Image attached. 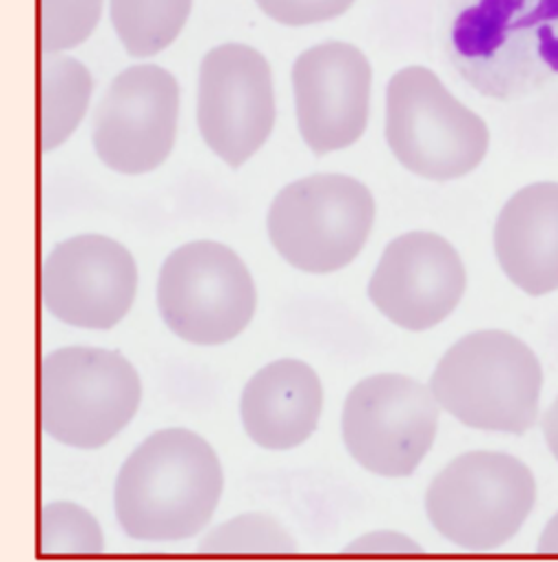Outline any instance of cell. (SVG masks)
<instances>
[{"mask_svg": "<svg viewBox=\"0 0 558 562\" xmlns=\"http://www.w3.org/2000/svg\"><path fill=\"white\" fill-rule=\"evenodd\" d=\"M92 94L88 68L68 55H44L42 61V150L68 140L86 116Z\"/></svg>", "mask_w": 558, "mask_h": 562, "instance_id": "e0dca14e", "label": "cell"}, {"mask_svg": "<svg viewBox=\"0 0 558 562\" xmlns=\"http://www.w3.org/2000/svg\"><path fill=\"white\" fill-rule=\"evenodd\" d=\"M138 290L134 256L116 240L83 234L59 243L42 265V303L57 321L83 329L119 325Z\"/></svg>", "mask_w": 558, "mask_h": 562, "instance_id": "7c38bea8", "label": "cell"}, {"mask_svg": "<svg viewBox=\"0 0 558 562\" xmlns=\"http://www.w3.org/2000/svg\"><path fill=\"white\" fill-rule=\"evenodd\" d=\"M179 86L153 64L123 70L103 94L92 142L99 159L121 175H144L166 161L175 146Z\"/></svg>", "mask_w": 558, "mask_h": 562, "instance_id": "8fae6325", "label": "cell"}, {"mask_svg": "<svg viewBox=\"0 0 558 562\" xmlns=\"http://www.w3.org/2000/svg\"><path fill=\"white\" fill-rule=\"evenodd\" d=\"M465 285V265L454 245L432 232H411L384 249L369 299L398 327L425 331L456 310Z\"/></svg>", "mask_w": 558, "mask_h": 562, "instance_id": "5bb4252c", "label": "cell"}, {"mask_svg": "<svg viewBox=\"0 0 558 562\" xmlns=\"http://www.w3.org/2000/svg\"><path fill=\"white\" fill-rule=\"evenodd\" d=\"M544 371L535 351L509 331L482 329L454 342L429 389L454 419L487 431L524 434L539 415Z\"/></svg>", "mask_w": 558, "mask_h": 562, "instance_id": "3957f363", "label": "cell"}, {"mask_svg": "<svg viewBox=\"0 0 558 562\" xmlns=\"http://www.w3.org/2000/svg\"><path fill=\"white\" fill-rule=\"evenodd\" d=\"M103 0H42V53L57 55L83 44L99 24Z\"/></svg>", "mask_w": 558, "mask_h": 562, "instance_id": "44dd1931", "label": "cell"}, {"mask_svg": "<svg viewBox=\"0 0 558 562\" xmlns=\"http://www.w3.org/2000/svg\"><path fill=\"white\" fill-rule=\"evenodd\" d=\"M387 142L406 170L451 181L480 166L489 150V130L432 70L409 66L387 88Z\"/></svg>", "mask_w": 558, "mask_h": 562, "instance_id": "52a82bcc", "label": "cell"}, {"mask_svg": "<svg viewBox=\"0 0 558 562\" xmlns=\"http://www.w3.org/2000/svg\"><path fill=\"white\" fill-rule=\"evenodd\" d=\"M223 495L216 451L186 427L150 434L123 462L114 484L121 528L136 541L172 543L199 535Z\"/></svg>", "mask_w": 558, "mask_h": 562, "instance_id": "7a4b0ae2", "label": "cell"}, {"mask_svg": "<svg viewBox=\"0 0 558 562\" xmlns=\"http://www.w3.org/2000/svg\"><path fill=\"white\" fill-rule=\"evenodd\" d=\"M347 552H373V554H382V552H421L409 537L404 535H393V532H376L369 537L358 539L354 546L347 548Z\"/></svg>", "mask_w": 558, "mask_h": 562, "instance_id": "603a6c76", "label": "cell"}, {"mask_svg": "<svg viewBox=\"0 0 558 562\" xmlns=\"http://www.w3.org/2000/svg\"><path fill=\"white\" fill-rule=\"evenodd\" d=\"M495 256L504 276L533 296L558 290V183L515 192L495 223Z\"/></svg>", "mask_w": 558, "mask_h": 562, "instance_id": "2e32d148", "label": "cell"}, {"mask_svg": "<svg viewBox=\"0 0 558 562\" xmlns=\"http://www.w3.org/2000/svg\"><path fill=\"white\" fill-rule=\"evenodd\" d=\"M256 303L249 269L221 243H188L161 265L157 310L166 327L186 342L214 347L234 340L252 323Z\"/></svg>", "mask_w": 558, "mask_h": 562, "instance_id": "ba28073f", "label": "cell"}, {"mask_svg": "<svg viewBox=\"0 0 558 562\" xmlns=\"http://www.w3.org/2000/svg\"><path fill=\"white\" fill-rule=\"evenodd\" d=\"M323 386L310 364L281 358L263 367L241 395V422L263 449L286 451L305 442L319 425Z\"/></svg>", "mask_w": 558, "mask_h": 562, "instance_id": "9a60e30c", "label": "cell"}, {"mask_svg": "<svg viewBox=\"0 0 558 562\" xmlns=\"http://www.w3.org/2000/svg\"><path fill=\"white\" fill-rule=\"evenodd\" d=\"M203 554H292L297 546L286 528L269 515H241L214 528L201 543Z\"/></svg>", "mask_w": 558, "mask_h": 562, "instance_id": "d6986e66", "label": "cell"}, {"mask_svg": "<svg viewBox=\"0 0 558 562\" xmlns=\"http://www.w3.org/2000/svg\"><path fill=\"white\" fill-rule=\"evenodd\" d=\"M142 384L119 351L64 347L42 360L40 422L46 436L75 449H99L138 413Z\"/></svg>", "mask_w": 558, "mask_h": 562, "instance_id": "5b68a950", "label": "cell"}, {"mask_svg": "<svg viewBox=\"0 0 558 562\" xmlns=\"http://www.w3.org/2000/svg\"><path fill=\"white\" fill-rule=\"evenodd\" d=\"M197 123L203 142L241 168L269 140L276 125L271 66L247 44H221L199 68Z\"/></svg>", "mask_w": 558, "mask_h": 562, "instance_id": "30bf717a", "label": "cell"}, {"mask_svg": "<svg viewBox=\"0 0 558 562\" xmlns=\"http://www.w3.org/2000/svg\"><path fill=\"white\" fill-rule=\"evenodd\" d=\"M192 0H110L114 31L132 57H150L181 33Z\"/></svg>", "mask_w": 558, "mask_h": 562, "instance_id": "ac0fdd59", "label": "cell"}, {"mask_svg": "<svg viewBox=\"0 0 558 562\" xmlns=\"http://www.w3.org/2000/svg\"><path fill=\"white\" fill-rule=\"evenodd\" d=\"M542 425H544V436H546L548 449L553 451V456L558 460V397L557 402L553 404V408L546 413Z\"/></svg>", "mask_w": 558, "mask_h": 562, "instance_id": "cb8c5ba5", "label": "cell"}, {"mask_svg": "<svg viewBox=\"0 0 558 562\" xmlns=\"http://www.w3.org/2000/svg\"><path fill=\"white\" fill-rule=\"evenodd\" d=\"M533 471L502 451H469L454 458L429 484L425 513L432 528L467 552L509 543L535 508Z\"/></svg>", "mask_w": 558, "mask_h": 562, "instance_id": "277c9868", "label": "cell"}, {"mask_svg": "<svg viewBox=\"0 0 558 562\" xmlns=\"http://www.w3.org/2000/svg\"><path fill=\"white\" fill-rule=\"evenodd\" d=\"M539 552L542 554H558V513L546 526L542 539H539Z\"/></svg>", "mask_w": 558, "mask_h": 562, "instance_id": "d4e9b609", "label": "cell"}, {"mask_svg": "<svg viewBox=\"0 0 558 562\" xmlns=\"http://www.w3.org/2000/svg\"><path fill=\"white\" fill-rule=\"evenodd\" d=\"M40 552L51 554H101L103 532L99 521L72 502L42 506Z\"/></svg>", "mask_w": 558, "mask_h": 562, "instance_id": "ffe728a7", "label": "cell"}, {"mask_svg": "<svg viewBox=\"0 0 558 562\" xmlns=\"http://www.w3.org/2000/svg\"><path fill=\"white\" fill-rule=\"evenodd\" d=\"M258 7L279 24L305 26L343 15L356 0H256Z\"/></svg>", "mask_w": 558, "mask_h": 562, "instance_id": "7402d4cb", "label": "cell"}, {"mask_svg": "<svg viewBox=\"0 0 558 562\" xmlns=\"http://www.w3.org/2000/svg\"><path fill=\"white\" fill-rule=\"evenodd\" d=\"M299 134L314 155L360 140L369 123L371 64L347 42H323L292 66Z\"/></svg>", "mask_w": 558, "mask_h": 562, "instance_id": "4fadbf2b", "label": "cell"}, {"mask_svg": "<svg viewBox=\"0 0 558 562\" xmlns=\"http://www.w3.org/2000/svg\"><path fill=\"white\" fill-rule=\"evenodd\" d=\"M438 402L429 386L398 373L371 375L354 386L343 406L349 456L382 477H409L432 449Z\"/></svg>", "mask_w": 558, "mask_h": 562, "instance_id": "9c48e42d", "label": "cell"}, {"mask_svg": "<svg viewBox=\"0 0 558 562\" xmlns=\"http://www.w3.org/2000/svg\"><path fill=\"white\" fill-rule=\"evenodd\" d=\"M438 35L482 97L513 101L558 79V0H440Z\"/></svg>", "mask_w": 558, "mask_h": 562, "instance_id": "6da1fadb", "label": "cell"}, {"mask_svg": "<svg viewBox=\"0 0 558 562\" xmlns=\"http://www.w3.org/2000/svg\"><path fill=\"white\" fill-rule=\"evenodd\" d=\"M376 221L371 190L349 175H310L271 203L267 227L279 256L303 273L345 269L362 251Z\"/></svg>", "mask_w": 558, "mask_h": 562, "instance_id": "8992f818", "label": "cell"}]
</instances>
